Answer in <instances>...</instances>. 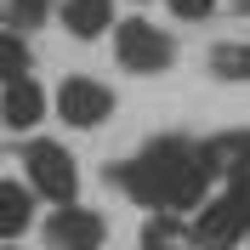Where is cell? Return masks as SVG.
Wrapping results in <instances>:
<instances>
[{"label": "cell", "mask_w": 250, "mask_h": 250, "mask_svg": "<svg viewBox=\"0 0 250 250\" xmlns=\"http://www.w3.org/2000/svg\"><path fill=\"white\" fill-rule=\"evenodd\" d=\"M210 74L216 80H250V46H216L210 51Z\"/></svg>", "instance_id": "8fae6325"}, {"label": "cell", "mask_w": 250, "mask_h": 250, "mask_svg": "<svg viewBox=\"0 0 250 250\" xmlns=\"http://www.w3.org/2000/svg\"><path fill=\"white\" fill-rule=\"evenodd\" d=\"M171 12L193 23V17H210V0H171Z\"/></svg>", "instance_id": "5bb4252c"}, {"label": "cell", "mask_w": 250, "mask_h": 250, "mask_svg": "<svg viewBox=\"0 0 250 250\" xmlns=\"http://www.w3.org/2000/svg\"><path fill=\"white\" fill-rule=\"evenodd\" d=\"M40 114H46V97H40V85H34L29 74L12 80V85L0 91V120H6V125L29 131V125H40Z\"/></svg>", "instance_id": "52a82bcc"}, {"label": "cell", "mask_w": 250, "mask_h": 250, "mask_svg": "<svg viewBox=\"0 0 250 250\" xmlns=\"http://www.w3.org/2000/svg\"><path fill=\"white\" fill-rule=\"evenodd\" d=\"M216 171H222L216 142H199V148H193V142H182V137H159V142H148L131 165H120L114 176H120V188L137 205L171 216V210H193Z\"/></svg>", "instance_id": "6da1fadb"}, {"label": "cell", "mask_w": 250, "mask_h": 250, "mask_svg": "<svg viewBox=\"0 0 250 250\" xmlns=\"http://www.w3.org/2000/svg\"><path fill=\"white\" fill-rule=\"evenodd\" d=\"M23 165H29L34 193H46L57 210H62V205H74V193H80V171H74V154H68L62 142H29Z\"/></svg>", "instance_id": "3957f363"}, {"label": "cell", "mask_w": 250, "mask_h": 250, "mask_svg": "<svg viewBox=\"0 0 250 250\" xmlns=\"http://www.w3.org/2000/svg\"><path fill=\"white\" fill-rule=\"evenodd\" d=\"M46 245L51 250H97L103 245V216L80 210V205H62L57 216L46 222Z\"/></svg>", "instance_id": "8992f818"}, {"label": "cell", "mask_w": 250, "mask_h": 250, "mask_svg": "<svg viewBox=\"0 0 250 250\" xmlns=\"http://www.w3.org/2000/svg\"><path fill=\"white\" fill-rule=\"evenodd\" d=\"M239 6H250V0H239Z\"/></svg>", "instance_id": "2e32d148"}, {"label": "cell", "mask_w": 250, "mask_h": 250, "mask_svg": "<svg viewBox=\"0 0 250 250\" xmlns=\"http://www.w3.org/2000/svg\"><path fill=\"white\" fill-rule=\"evenodd\" d=\"M57 114H62L68 125H80V131H91V125H103V120L114 114V97H108V85L74 74V80H62V85H57Z\"/></svg>", "instance_id": "5b68a950"}, {"label": "cell", "mask_w": 250, "mask_h": 250, "mask_svg": "<svg viewBox=\"0 0 250 250\" xmlns=\"http://www.w3.org/2000/svg\"><path fill=\"white\" fill-rule=\"evenodd\" d=\"M216 159H222V171L233 176V193L250 199V131L245 137H222L216 142Z\"/></svg>", "instance_id": "9c48e42d"}, {"label": "cell", "mask_w": 250, "mask_h": 250, "mask_svg": "<svg viewBox=\"0 0 250 250\" xmlns=\"http://www.w3.org/2000/svg\"><path fill=\"white\" fill-rule=\"evenodd\" d=\"M245 228H250V199L222 193V199L199 205V216L188 222V239H193L199 250H228V245L245 239Z\"/></svg>", "instance_id": "277c9868"}, {"label": "cell", "mask_w": 250, "mask_h": 250, "mask_svg": "<svg viewBox=\"0 0 250 250\" xmlns=\"http://www.w3.org/2000/svg\"><path fill=\"white\" fill-rule=\"evenodd\" d=\"M0 250H17V245H0Z\"/></svg>", "instance_id": "9a60e30c"}, {"label": "cell", "mask_w": 250, "mask_h": 250, "mask_svg": "<svg viewBox=\"0 0 250 250\" xmlns=\"http://www.w3.org/2000/svg\"><path fill=\"white\" fill-rule=\"evenodd\" d=\"M29 188H17V182H0V239H17L23 228H29Z\"/></svg>", "instance_id": "30bf717a"}, {"label": "cell", "mask_w": 250, "mask_h": 250, "mask_svg": "<svg viewBox=\"0 0 250 250\" xmlns=\"http://www.w3.org/2000/svg\"><path fill=\"white\" fill-rule=\"evenodd\" d=\"M114 57L125 68H137V74H159V68H171L176 46H171V34L154 29L148 17H125V23H114Z\"/></svg>", "instance_id": "7a4b0ae2"}, {"label": "cell", "mask_w": 250, "mask_h": 250, "mask_svg": "<svg viewBox=\"0 0 250 250\" xmlns=\"http://www.w3.org/2000/svg\"><path fill=\"white\" fill-rule=\"evenodd\" d=\"M23 68H29V46H23L17 34H6V29H0V85L23 80Z\"/></svg>", "instance_id": "7c38bea8"}, {"label": "cell", "mask_w": 250, "mask_h": 250, "mask_svg": "<svg viewBox=\"0 0 250 250\" xmlns=\"http://www.w3.org/2000/svg\"><path fill=\"white\" fill-rule=\"evenodd\" d=\"M6 12H12V23H17V29H34V23L51 12V0H6Z\"/></svg>", "instance_id": "4fadbf2b"}, {"label": "cell", "mask_w": 250, "mask_h": 250, "mask_svg": "<svg viewBox=\"0 0 250 250\" xmlns=\"http://www.w3.org/2000/svg\"><path fill=\"white\" fill-rule=\"evenodd\" d=\"M62 29L74 40H97L103 29H114V0H62Z\"/></svg>", "instance_id": "ba28073f"}]
</instances>
